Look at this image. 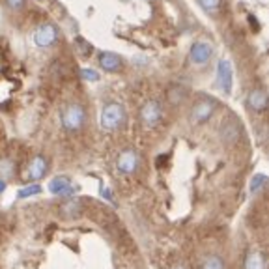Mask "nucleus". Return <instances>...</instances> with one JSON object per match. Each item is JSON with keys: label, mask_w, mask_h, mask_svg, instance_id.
<instances>
[{"label": "nucleus", "mask_w": 269, "mask_h": 269, "mask_svg": "<svg viewBox=\"0 0 269 269\" xmlns=\"http://www.w3.org/2000/svg\"><path fill=\"white\" fill-rule=\"evenodd\" d=\"M100 66L105 71H110V73H114V71L122 70L124 62H122V58L118 56V54H114V52H101Z\"/></svg>", "instance_id": "12"}, {"label": "nucleus", "mask_w": 269, "mask_h": 269, "mask_svg": "<svg viewBox=\"0 0 269 269\" xmlns=\"http://www.w3.org/2000/svg\"><path fill=\"white\" fill-rule=\"evenodd\" d=\"M10 8H21L24 4V0H6Z\"/></svg>", "instance_id": "23"}, {"label": "nucleus", "mask_w": 269, "mask_h": 269, "mask_svg": "<svg viewBox=\"0 0 269 269\" xmlns=\"http://www.w3.org/2000/svg\"><path fill=\"white\" fill-rule=\"evenodd\" d=\"M42 191H43L42 185H40V184H32V185H26V187L19 189L17 196H19V198H28V196H36V194H40Z\"/></svg>", "instance_id": "15"}, {"label": "nucleus", "mask_w": 269, "mask_h": 269, "mask_svg": "<svg viewBox=\"0 0 269 269\" xmlns=\"http://www.w3.org/2000/svg\"><path fill=\"white\" fill-rule=\"evenodd\" d=\"M75 43L78 45V50H80L82 54H92V50H94L92 45L86 42V40H82V38H77V40H75Z\"/></svg>", "instance_id": "22"}, {"label": "nucleus", "mask_w": 269, "mask_h": 269, "mask_svg": "<svg viewBox=\"0 0 269 269\" xmlns=\"http://www.w3.org/2000/svg\"><path fill=\"white\" fill-rule=\"evenodd\" d=\"M213 56V45L208 42H196L189 50V58L192 64L204 66L206 62H210V58Z\"/></svg>", "instance_id": "7"}, {"label": "nucleus", "mask_w": 269, "mask_h": 269, "mask_svg": "<svg viewBox=\"0 0 269 269\" xmlns=\"http://www.w3.org/2000/svg\"><path fill=\"white\" fill-rule=\"evenodd\" d=\"M238 134H240V129H238V126H224L222 128V138L224 140H234V138H238Z\"/></svg>", "instance_id": "19"}, {"label": "nucleus", "mask_w": 269, "mask_h": 269, "mask_svg": "<svg viewBox=\"0 0 269 269\" xmlns=\"http://www.w3.org/2000/svg\"><path fill=\"white\" fill-rule=\"evenodd\" d=\"M168 100H170V103H174V105L182 103V101L185 100V90L182 88V86H174V88H170Z\"/></svg>", "instance_id": "18"}, {"label": "nucleus", "mask_w": 269, "mask_h": 269, "mask_svg": "<svg viewBox=\"0 0 269 269\" xmlns=\"http://www.w3.org/2000/svg\"><path fill=\"white\" fill-rule=\"evenodd\" d=\"M49 191L52 194H60V196H73L77 192V187L71 184L68 176H58L49 182Z\"/></svg>", "instance_id": "8"}, {"label": "nucleus", "mask_w": 269, "mask_h": 269, "mask_svg": "<svg viewBox=\"0 0 269 269\" xmlns=\"http://www.w3.org/2000/svg\"><path fill=\"white\" fill-rule=\"evenodd\" d=\"M4 189H6V182H4V180H0V194L4 192Z\"/></svg>", "instance_id": "24"}, {"label": "nucleus", "mask_w": 269, "mask_h": 269, "mask_svg": "<svg viewBox=\"0 0 269 269\" xmlns=\"http://www.w3.org/2000/svg\"><path fill=\"white\" fill-rule=\"evenodd\" d=\"M215 108H217V101L213 98H200L191 108V122L192 124H204L213 116Z\"/></svg>", "instance_id": "3"}, {"label": "nucleus", "mask_w": 269, "mask_h": 269, "mask_svg": "<svg viewBox=\"0 0 269 269\" xmlns=\"http://www.w3.org/2000/svg\"><path fill=\"white\" fill-rule=\"evenodd\" d=\"M217 86L224 94L232 92V64L228 60H220L217 64Z\"/></svg>", "instance_id": "9"}, {"label": "nucleus", "mask_w": 269, "mask_h": 269, "mask_svg": "<svg viewBox=\"0 0 269 269\" xmlns=\"http://www.w3.org/2000/svg\"><path fill=\"white\" fill-rule=\"evenodd\" d=\"M266 182H268L266 174H256V176L250 180V192H252V194H258V192L264 189Z\"/></svg>", "instance_id": "17"}, {"label": "nucleus", "mask_w": 269, "mask_h": 269, "mask_svg": "<svg viewBox=\"0 0 269 269\" xmlns=\"http://www.w3.org/2000/svg\"><path fill=\"white\" fill-rule=\"evenodd\" d=\"M126 118H128V116H126L124 105H120V103H106V105L101 108L100 124L105 131H116V129L124 128Z\"/></svg>", "instance_id": "1"}, {"label": "nucleus", "mask_w": 269, "mask_h": 269, "mask_svg": "<svg viewBox=\"0 0 269 269\" xmlns=\"http://www.w3.org/2000/svg\"><path fill=\"white\" fill-rule=\"evenodd\" d=\"M58 40V28L52 22H43L42 26H38L34 32V43L42 49H47L50 45H54Z\"/></svg>", "instance_id": "6"}, {"label": "nucleus", "mask_w": 269, "mask_h": 269, "mask_svg": "<svg viewBox=\"0 0 269 269\" xmlns=\"http://www.w3.org/2000/svg\"><path fill=\"white\" fill-rule=\"evenodd\" d=\"M80 77L84 78V80H92V82H96V80H100V73L84 68V70H80Z\"/></svg>", "instance_id": "21"}, {"label": "nucleus", "mask_w": 269, "mask_h": 269, "mask_svg": "<svg viewBox=\"0 0 269 269\" xmlns=\"http://www.w3.org/2000/svg\"><path fill=\"white\" fill-rule=\"evenodd\" d=\"M247 106L254 112H264L268 106V94L262 88H254L250 90L247 96Z\"/></svg>", "instance_id": "10"}, {"label": "nucleus", "mask_w": 269, "mask_h": 269, "mask_svg": "<svg viewBox=\"0 0 269 269\" xmlns=\"http://www.w3.org/2000/svg\"><path fill=\"white\" fill-rule=\"evenodd\" d=\"M245 269H266V260L258 250H248L245 258Z\"/></svg>", "instance_id": "13"}, {"label": "nucleus", "mask_w": 269, "mask_h": 269, "mask_svg": "<svg viewBox=\"0 0 269 269\" xmlns=\"http://www.w3.org/2000/svg\"><path fill=\"white\" fill-rule=\"evenodd\" d=\"M200 269H226V264L220 256H208L204 262H202V268Z\"/></svg>", "instance_id": "14"}, {"label": "nucleus", "mask_w": 269, "mask_h": 269, "mask_svg": "<svg viewBox=\"0 0 269 269\" xmlns=\"http://www.w3.org/2000/svg\"><path fill=\"white\" fill-rule=\"evenodd\" d=\"M60 120H62V128L70 133H75L78 129L84 126L86 120V110L84 106L80 103H68V105L62 108V114H60Z\"/></svg>", "instance_id": "2"}, {"label": "nucleus", "mask_w": 269, "mask_h": 269, "mask_svg": "<svg viewBox=\"0 0 269 269\" xmlns=\"http://www.w3.org/2000/svg\"><path fill=\"white\" fill-rule=\"evenodd\" d=\"M14 163L10 161V159H2L0 161V180H10V178L14 176Z\"/></svg>", "instance_id": "16"}, {"label": "nucleus", "mask_w": 269, "mask_h": 269, "mask_svg": "<svg viewBox=\"0 0 269 269\" xmlns=\"http://www.w3.org/2000/svg\"><path fill=\"white\" fill-rule=\"evenodd\" d=\"M220 2H222V0H198L200 8H204L206 12H210V14L215 12V10H219Z\"/></svg>", "instance_id": "20"}, {"label": "nucleus", "mask_w": 269, "mask_h": 269, "mask_svg": "<svg viewBox=\"0 0 269 269\" xmlns=\"http://www.w3.org/2000/svg\"><path fill=\"white\" fill-rule=\"evenodd\" d=\"M140 166V156L136 150H124L118 159H116V168L120 174H126V176H131L134 174Z\"/></svg>", "instance_id": "4"}, {"label": "nucleus", "mask_w": 269, "mask_h": 269, "mask_svg": "<svg viewBox=\"0 0 269 269\" xmlns=\"http://www.w3.org/2000/svg\"><path fill=\"white\" fill-rule=\"evenodd\" d=\"M163 120V108H161V103L156 100L146 101L140 108V122L146 126V128H156L159 126V122Z\"/></svg>", "instance_id": "5"}, {"label": "nucleus", "mask_w": 269, "mask_h": 269, "mask_svg": "<svg viewBox=\"0 0 269 269\" xmlns=\"http://www.w3.org/2000/svg\"><path fill=\"white\" fill-rule=\"evenodd\" d=\"M47 168H49V164H47V159L43 156H36L28 164V170H26V178L32 180V182H38V180H42L45 174H47Z\"/></svg>", "instance_id": "11"}, {"label": "nucleus", "mask_w": 269, "mask_h": 269, "mask_svg": "<svg viewBox=\"0 0 269 269\" xmlns=\"http://www.w3.org/2000/svg\"><path fill=\"white\" fill-rule=\"evenodd\" d=\"M172 269H185V268H184V266H174Z\"/></svg>", "instance_id": "25"}]
</instances>
